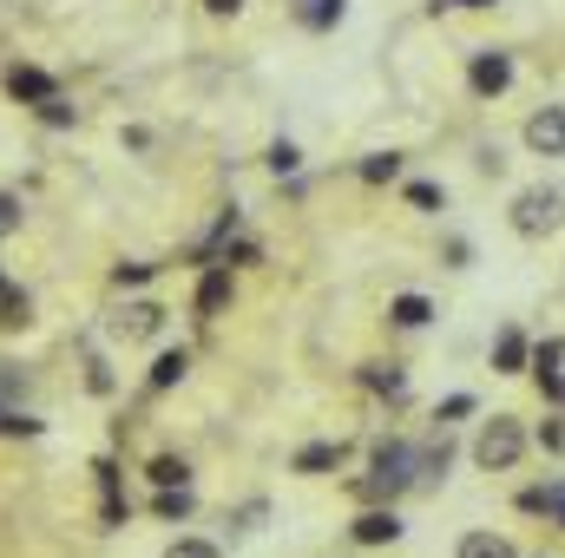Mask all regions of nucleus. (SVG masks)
I'll return each instance as SVG.
<instances>
[{"mask_svg": "<svg viewBox=\"0 0 565 558\" xmlns=\"http://www.w3.org/2000/svg\"><path fill=\"white\" fill-rule=\"evenodd\" d=\"M408 486H415V447L408 440H382L375 447V473L369 480H349V493L362 506H395Z\"/></svg>", "mask_w": 565, "mask_h": 558, "instance_id": "1", "label": "nucleus"}, {"mask_svg": "<svg viewBox=\"0 0 565 558\" xmlns=\"http://www.w3.org/2000/svg\"><path fill=\"white\" fill-rule=\"evenodd\" d=\"M559 224H565V191L559 184H533V191L513 197V230H520V237H546V230H559Z\"/></svg>", "mask_w": 565, "mask_h": 558, "instance_id": "2", "label": "nucleus"}, {"mask_svg": "<svg viewBox=\"0 0 565 558\" xmlns=\"http://www.w3.org/2000/svg\"><path fill=\"white\" fill-rule=\"evenodd\" d=\"M520 453H526V433H520V420L513 415H493L487 427H480V440H473V460H480L487 473L520 466Z\"/></svg>", "mask_w": 565, "mask_h": 558, "instance_id": "3", "label": "nucleus"}, {"mask_svg": "<svg viewBox=\"0 0 565 558\" xmlns=\"http://www.w3.org/2000/svg\"><path fill=\"white\" fill-rule=\"evenodd\" d=\"M467 86H473L480 99H500V93L513 86V60H507V53H493V46H487V53H473V60H467Z\"/></svg>", "mask_w": 565, "mask_h": 558, "instance_id": "4", "label": "nucleus"}, {"mask_svg": "<svg viewBox=\"0 0 565 558\" xmlns=\"http://www.w3.org/2000/svg\"><path fill=\"white\" fill-rule=\"evenodd\" d=\"M526 151H540V158H565V106H540V112L526 119Z\"/></svg>", "mask_w": 565, "mask_h": 558, "instance_id": "5", "label": "nucleus"}, {"mask_svg": "<svg viewBox=\"0 0 565 558\" xmlns=\"http://www.w3.org/2000/svg\"><path fill=\"white\" fill-rule=\"evenodd\" d=\"M349 533H355V546H395L402 539V513L395 506H369Z\"/></svg>", "mask_w": 565, "mask_h": 558, "instance_id": "6", "label": "nucleus"}, {"mask_svg": "<svg viewBox=\"0 0 565 558\" xmlns=\"http://www.w3.org/2000/svg\"><path fill=\"white\" fill-rule=\"evenodd\" d=\"M7 93H13V99H33V106H46L60 86H53L40 66H7Z\"/></svg>", "mask_w": 565, "mask_h": 558, "instance_id": "7", "label": "nucleus"}, {"mask_svg": "<svg viewBox=\"0 0 565 558\" xmlns=\"http://www.w3.org/2000/svg\"><path fill=\"white\" fill-rule=\"evenodd\" d=\"M447 466H454V440H447V433H434V447H427V453H415V486L447 480Z\"/></svg>", "mask_w": 565, "mask_h": 558, "instance_id": "8", "label": "nucleus"}, {"mask_svg": "<svg viewBox=\"0 0 565 558\" xmlns=\"http://www.w3.org/2000/svg\"><path fill=\"white\" fill-rule=\"evenodd\" d=\"M224 302H231V270H204V282H198V315H204V322H217V315H224Z\"/></svg>", "mask_w": 565, "mask_h": 558, "instance_id": "9", "label": "nucleus"}, {"mask_svg": "<svg viewBox=\"0 0 565 558\" xmlns=\"http://www.w3.org/2000/svg\"><path fill=\"white\" fill-rule=\"evenodd\" d=\"M526 355H533V348H526V335H520V329H500V335H493V368H500V375H520V368H526Z\"/></svg>", "mask_w": 565, "mask_h": 558, "instance_id": "10", "label": "nucleus"}, {"mask_svg": "<svg viewBox=\"0 0 565 558\" xmlns=\"http://www.w3.org/2000/svg\"><path fill=\"white\" fill-rule=\"evenodd\" d=\"M520 513H553L565 526V480H553V486H526L520 493Z\"/></svg>", "mask_w": 565, "mask_h": 558, "instance_id": "11", "label": "nucleus"}, {"mask_svg": "<svg viewBox=\"0 0 565 558\" xmlns=\"http://www.w3.org/2000/svg\"><path fill=\"white\" fill-rule=\"evenodd\" d=\"M158 322H164V309H158V302H132V309H126V315H119L113 329L139 342V335H158Z\"/></svg>", "mask_w": 565, "mask_h": 558, "instance_id": "12", "label": "nucleus"}, {"mask_svg": "<svg viewBox=\"0 0 565 558\" xmlns=\"http://www.w3.org/2000/svg\"><path fill=\"white\" fill-rule=\"evenodd\" d=\"M184 368H191V355H184V348H164V355L151 362V395L178 388V382H184Z\"/></svg>", "mask_w": 565, "mask_h": 558, "instance_id": "13", "label": "nucleus"}, {"mask_svg": "<svg viewBox=\"0 0 565 558\" xmlns=\"http://www.w3.org/2000/svg\"><path fill=\"white\" fill-rule=\"evenodd\" d=\"M342 453H349L342 440H316V447L296 453V473H329V466H342Z\"/></svg>", "mask_w": 565, "mask_h": 558, "instance_id": "14", "label": "nucleus"}, {"mask_svg": "<svg viewBox=\"0 0 565 558\" xmlns=\"http://www.w3.org/2000/svg\"><path fill=\"white\" fill-rule=\"evenodd\" d=\"M342 13H349V0H302V7H296V20H302L309 33H329Z\"/></svg>", "mask_w": 565, "mask_h": 558, "instance_id": "15", "label": "nucleus"}, {"mask_svg": "<svg viewBox=\"0 0 565 558\" xmlns=\"http://www.w3.org/2000/svg\"><path fill=\"white\" fill-rule=\"evenodd\" d=\"M454 558H520V552H513V539H500V533H467Z\"/></svg>", "mask_w": 565, "mask_h": 558, "instance_id": "16", "label": "nucleus"}, {"mask_svg": "<svg viewBox=\"0 0 565 558\" xmlns=\"http://www.w3.org/2000/svg\"><path fill=\"white\" fill-rule=\"evenodd\" d=\"M427 315H434L427 296H395V302H388V322H395V329H427Z\"/></svg>", "mask_w": 565, "mask_h": 558, "instance_id": "17", "label": "nucleus"}, {"mask_svg": "<svg viewBox=\"0 0 565 558\" xmlns=\"http://www.w3.org/2000/svg\"><path fill=\"white\" fill-rule=\"evenodd\" d=\"M151 486H158V493H178V486H191V466H184L178 453H158V460H151Z\"/></svg>", "mask_w": 565, "mask_h": 558, "instance_id": "18", "label": "nucleus"}, {"mask_svg": "<svg viewBox=\"0 0 565 558\" xmlns=\"http://www.w3.org/2000/svg\"><path fill=\"white\" fill-rule=\"evenodd\" d=\"M362 178H369V184H395V178H402V151H369V158H362Z\"/></svg>", "mask_w": 565, "mask_h": 558, "instance_id": "19", "label": "nucleus"}, {"mask_svg": "<svg viewBox=\"0 0 565 558\" xmlns=\"http://www.w3.org/2000/svg\"><path fill=\"white\" fill-rule=\"evenodd\" d=\"M362 382H369L375 395H402V388H408V375H402L395 362H388V368H382V362H375V368H362Z\"/></svg>", "mask_w": 565, "mask_h": 558, "instance_id": "20", "label": "nucleus"}, {"mask_svg": "<svg viewBox=\"0 0 565 558\" xmlns=\"http://www.w3.org/2000/svg\"><path fill=\"white\" fill-rule=\"evenodd\" d=\"M191 506H198V500H191V486H178V493H158V500H151V513H158V519H191Z\"/></svg>", "mask_w": 565, "mask_h": 558, "instance_id": "21", "label": "nucleus"}, {"mask_svg": "<svg viewBox=\"0 0 565 558\" xmlns=\"http://www.w3.org/2000/svg\"><path fill=\"white\" fill-rule=\"evenodd\" d=\"M264 164H270L277 178H289V171L302 164V151H296V144H289V139H277V144H270V151H264Z\"/></svg>", "mask_w": 565, "mask_h": 558, "instance_id": "22", "label": "nucleus"}, {"mask_svg": "<svg viewBox=\"0 0 565 558\" xmlns=\"http://www.w3.org/2000/svg\"><path fill=\"white\" fill-rule=\"evenodd\" d=\"M559 362H565V342H540V348H533V368H540V382H553V375H559Z\"/></svg>", "mask_w": 565, "mask_h": 558, "instance_id": "23", "label": "nucleus"}, {"mask_svg": "<svg viewBox=\"0 0 565 558\" xmlns=\"http://www.w3.org/2000/svg\"><path fill=\"white\" fill-rule=\"evenodd\" d=\"M408 204H415V211H434V204H447V191L427 184V178H415V184H408Z\"/></svg>", "mask_w": 565, "mask_h": 558, "instance_id": "24", "label": "nucleus"}, {"mask_svg": "<svg viewBox=\"0 0 565 558\" xmlns=\"http://www.w3.org/2000/svg\"><path fill=\"white\" fill-rule=\"evenodd\" d=\"M467 415H473V395H447V401L434 408V420H440V427H447V420H467Z\"/></svg>", "mask_w": 565, "mask_h": 558, "instance_id": "25", "label": "nucleus"}, {"mask_svg": "<svg viewBox=\"0 0 565 558\" xmlns=\"http://www.w3.org/2000/svg\"><path fill=\"white\" fill-rule=\"evenodd\" d=\"M0 309H7V315H0L7 329H20V322H26V296H20V289H0Z\"/></svg>", "mask_w": 565, "mask_h": 558, "instance_id": "26", "label": "nucleus"}, {"mask_svg": "<svg viewBox=\"0 0 565 558\" xmlns=\"http://www.w3.org/2000/svg\"><path fill=\"white\" fill-rule=\"evenodd\" d=\"M164 558H217L211 539H178V546H164Z\"/></svg>", "mask_w": 565, "mask_h": 558, "instance_id": "27", "label": "nucleus"}, {"mask_svg": "<svg viewBox=\"0 0 565 558\" xmlns=\"http://www.w3.org/2000/svg\"><path fill=\"white\" fill-rule=\"evenodd\" d=\"M86 388H93V395H113V368H106V362H99V355H93V362H86Z\"/></svg>", "mask_w": 565, "mask_h": 558, "instance_id": "28", "label": "nucleus"}, {"mask_svg": "<svg viewBox=\"0 0 565 558\" xmlns=\"http://www.w3.org/2000/svg\"><path fill=\"white\" fill-rule=\"evenodd\" d=\"M40 119H46V126H73V106H66V99H60V93H53V99H46V106H40Z\"/></svg>", "mask_w": 565, "mask_h": 558, "instance_id": "29", "label": "nucleus"}, {"mask_svg": "<svg viewBox=\"0 0 565 558\" xmlns=\"http://www.w3.org/2000/svg\"><path fill=\"white\" fill-rule=\"evenodd\" d=\"M540 447H546V453H565V420H546V427H540Z\"/></svg>", "mask_w": 565, "mask_h": 558, "instance_id": "30", "label": "nucleus"}, {"mask_svg": "<svg viewBox=\"0 0 565 558\" xmlns=\"http://www.w3.org/2000/svg\"><path fill=\"white\" fill-rule=\"evenodd\" d=\"M13 224H20V197H13V191H0V237H7Z\"/></svg>", "mask_w": 565, "mask_h": 558, "instance_id": "31", "label": "nucleus"}, {"mask_svg": "<svg viewBox=\"0 0 565 558\" xmlns=\"http://www.w3.org/2000/svg\"><path fill=\"white\" fill-rule=\"evenodd\" d=\"M145 277H151V264H119V270H113L119 289H132V282H145Z\"/></svg>", "mask_w": 565, "mask_h": 558, "instance_id": "32", "label": "nucleus"}, {"mask_svg": "<svg viewBox=\"0 0 565 558\" xmlns=\"http://www.w3.org/2000/svg\"><path fill=\"white\" fill-rule=\"evenodd\" d=\"M546 388V401H565V375H553V382H540Z\"/></svg>", "mask_w": 565, "mask_h": 558, "instance_id": "33", "label": "nucleus"}, {"mask_svg": "<svg viewBox=\"0 0 565 558\" xmlns=\"http://www.w3.org/2000/svg\"><path fill=\"white\" fill-rule=\"evenodd\" d=\"M204 7H211V13H237L244 0H204Z\"/></svg>", "mask_w": 565, "mask_h": 558, "instance_id": "34", "label": "nucleus"}, {"mask_svg": "<svg viewBox=\"0 0 565 558\" xmlns=\"http://www.w3.org/2000/svg\"><path fill=\"white\" fill-rule=\"evenodd\" d=\"M454 7H493V0H454Z\"/></svg>", "mask_w": 565, "mask_h": 558, "instance_id": "35", "label": "nucleus"}]
</instances>
